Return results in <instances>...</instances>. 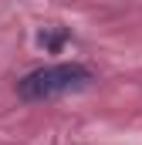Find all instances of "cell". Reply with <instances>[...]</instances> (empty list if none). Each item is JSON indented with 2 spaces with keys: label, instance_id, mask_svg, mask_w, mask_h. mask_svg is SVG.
Instances as JSON below:
<instances>
[{
  "label": "cell",
  "instance_id": "obj_1",
  "mask_svg": "<svg viewBox=\"0 0 142 145\" xmlns=\"http://www.w3.org/2000/svg\"><path fill=\"white\" fill-rule=\"evenodd\" d=\"M91 81V71L78 61H61V64H44L31 71L20 84H17V95L24 101H47V98H58V95H68L78 91Z\"/></svg>",
  "mask_w": 142,
  "mask_h": 145
}]
</instances>
